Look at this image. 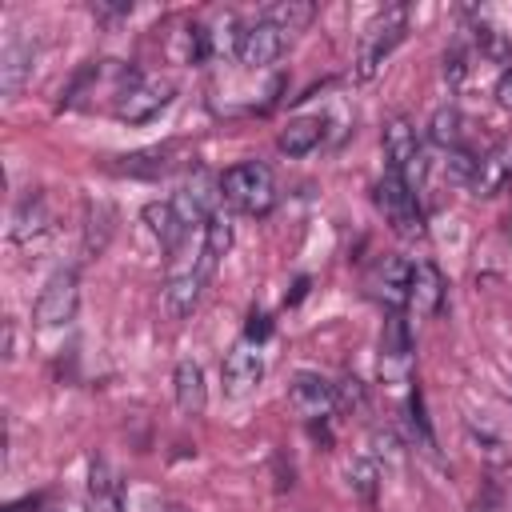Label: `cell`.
I'll list each match as a JSON object with an SVG mask.
<instances>
[{"mask_svg":"<svg viewBox=\"0 0 512 512\" xmlns=\"http://www.w3.org/2000/svg\"><path fill=\"white\" fill-rule=\"evenodd\" d=\"M408 32V4H388L380 8L364 32H360V44H356V80H372L380 72V64L396 52V44L404 40Z\"/></svg>","mask_w":512,"mask_h":512,"instance_id":"1","label":"cell"},{"mask_svg":"<svg viewBox=\"0 0 512 512\" xmlns=\"http://www.w3.org/2000/svg\"><path fill=\"white\" fill-rule=\"evenodd\" d=\"M220 192L244 216H268L276 204V176L260 160H240L220 176Z\"/></svg>","mask_w":512,"mask_h":512,"instance_id":"2","label":"cell"},{"mask_svg":"<svg viewBox=\"0 0 512 512\" xmlns=\"http://www.w3.org/2000/svg\"><path fill=\"white\" fill-rule=\"evenodd\" d=\"M372 200H376V208H380L384 224H388L396 236H404V240L424 236L420 192H416L408 180H400L396 172H384V176L376 180V188H372Z\"/></svg>","mask_w":512,"mask_h":512,"instance_id":"3","label":"cell"},{"mask_svg":"<svg viewBox=\"0 0 512 512\" xmlns=\"http://www.w3.org/2000/svg\"><path fill=\"white\" fill-rule=\"evenodd\" d=\"M176 96V84L168 76L156 72H132V80L124 84V92L112 104V116L124 124H144L152 116H160Z\"/></svg>","mask_w":512,"mask_h":512,"instance_id":"4","label":"cell"},{"mask_svg":"<svg viewBox=\"0 0 512 512\" xmlns=\"http://www.w3.org/2000/svg\"><path fill=\"white\" fill-rule=\"evenodd\" d=\"M384 156H388V172H396L400 180H408L420 192L428 160H424V144H420V136H416L408 116H392L384 124Z\"/></svg>","mask_w":512,"mask_h":512,"instance_id":"5","label":"cell"},{"mask_svg":"<svg viewBox=\"0 0 512 512\" xmlns=\"http://www.w3.org/2000/svg\"><path fill=\"white\" fill-rule=\"evenodd\" d=\"M80 308V276L76 268H60L44 280L36 304H32V320L40 328H64Z\"/></svg>","mask_w":512,"mask_h":512,"instance_id":"6","label":"cell"},{"mask_svg":"<svg viewBox=\"0 0 512 512\" xmlns=\"http://www.w3.org/2000/svg\"><path fill=\"white\" fill-rule=\"evenodd\" d=\"M204 284H208V276H204V268H200V252H196V256H188L184 248L172 252V264H168V288H164V304H168V312H172L176 320H184V316L200 304Z\"/></svg>","mask_w":512,"mask_h":512,"instance_id":"7","label":"cell"},{"mask_svg":"<svg viewBox=\"0 0 512 512\" xmlns=\"http://www.w3.org/2000/svg\"><path fill=\"white\" fill-rule=\"evenodd\" d=\"M284 48H288V36L264 16L244 24L240 36H236V56H240L244 68H268V64H276L284 56Z\"/></svg>","mask_w":512,"mask_h":512,"instance_id":"8","label":"cell"},{"mask_svg":"<svg viewBox=\"0 0 512 512\" xmlns=\"http://www.w3.org/2000/svg\"><path fill=\"white\" fill-rule=\"evenodd\" d=\"M220 200H224V192H220V180L212 176V172H204V168H196L192 176H188V184L176 192V212H180V220L192 228V224H208L216 212H220Z\"/></svg>","mask_w":512,"mask_h":512,"instance_id":"9","label":"cell"},{"mask_svg":"<svg viewBox=\"0 0 512 512\" xmlns=\"http://www.w3.org/2000/svg\"><path fill=\"white\" fill-rule=\"evenodd\" d=\"M288 404L304 420H324L336 412V384H328L316 372H296L288 384Z\"/></svg>","mask_w":512,"mask_h":512,"instance_id":"10","label":"cell"},{"mask_svg":"<svg viewBox=\"0 0 512 512\" xmlns=\"http://www.w3.org/2000/svg\"><path fill=\"white\" fill-rule=\"evenodd\" d=\"M184 156H188V144H180V140H164V144H152V148H140V152H128V156H120L116 172H124V176H148V180H156V176H168V172H176V168L184 164Z\"/></svg>","mask_w":512,"mask_h":512,"instance_id":"11","label":"cell"},{"mask_svg":"<svg viewBox=\"0 0 512 512\" xmlns=\"http://www.w3.org/2000/svg\"><path fill=\"white\" fill-rule=\"evenodd\" d=\"M472 192L476 196H500L508 184H512V136L496 140L472 168Z\"/></svg>","mask_w":512,"mask_h":512,"instance_id":"12","label":"cell"},{"mask_svg":"<svg viewBox=\"0 0 512 512\" xmlns=\"http://www.w3.org/2000/svg\"><path fill=\"white\" fill-rule=\"evenodd\" d=\"M260 380H264V356H260V344L240 340V344L224 356V392H228V396H248Z\"/></svg>","mask_w":512,"mask_h":512,"instance_id":"13","label":"cell"},{"mask_svg":"<svg viewBox=\"0 0 512 512\" xmlns=\"http://www.w3.org/2000/svg\"><path fill=\"white\" fill-rule=\"evenodd\" d=\"M412 316H436L444 308V276L436 264L428 260H416L412 264V276H408V304H404Z\"/></svg>","mask_w":512,"mask_h":512,"instance_id":"14","label":"cell"},{"mask_svg":"<svg viewBox=\"0 0 512 512\" xmlns=\"http://www.w3.org/2000/svg\"><path fill=\"white\" fill-rule=\"evenodd\" d=\"M28 80H32V44L20 32H12L0 48V92L20 96Z\"/></svg>","mask_w":512,"mask_h":512,"instance_id":"15","label":"cell"},{"mask_svg":"<svg viewBox=\"0 0 512 512\" xmlns=\"http://www.w3.org/2000/svg\"><path fill=\"white\" fill-rule=\"evenodd\" d=\"M408 276H412V264L400 260V256H388V260H380V264L372 268L368 284H372V292H376L388 308H404V304H408Z\"/></svg>","mask_w":512,"mask_h":512,"instance_id":"16","label":"cell"},{"mask_svg":"<svg viewBox=\"0 0 512 512\" xmlns=\"http://www.w3.org/2000/svg\"><path fill=\"white\" fill-rule=\"evenodd\" d=\"M144 224H148V232L160 240V248L172 256V252H180L184 248V236H188V224L180 220V212H176V204L172 200H160V204H144Z\"/></svg>","mask_w":512,"mask_h":512,"instance_id":"17","label":"cell"},{"mask_svg":"<svg viewBox=\"0 0 512 512\" xmlns=\"http://www.w3.org/2000/svg\"><path fill=\"white\" fill-rule=\"evenodd\" d=\"M172 392L184 416H200L208 408V384H204V368L196 360H180L172 372Z\"/></svg>","mask_w":512,"mask_h":512,"instance_id":"18","label":"cell"},{"mask_svg":"<svg viewBox=\"0 0 512 512\" xmlns=\"http://www.w3.org/2000/svg\"><path fill=\"white\" fill-rule=\"evenodd\" d=\"M88 504L92 512H124V492H120V480L112 476V468L104 460L92 456L88 464Z\"/></svg>","mask_w":512,"mask_h":512,"instance_id":"19","label":"cell"},{"mask_svg":"<svg viewBox=\"0 0 512 512\" xmlns=\"http://www.w3.org/2000/svg\"><path fill=\"white\" fill-rule=\"evenodd\" d=\"M320 140H324V116H292L276 136L280 152L288 156H308Z\"/></svg>","mask_w":512,"mask_h":512,"instance_id":"20","label":"cell"},{"mask_svg":"<svg viewBox=\"0 0 512 512\" xmlns=\"http://www.w3.org/2000/svg\"><path fill=\"white\" fill-rule=\"evenodd\" d=\"M412 356V332H408V320L400 308H388V320H384V336H380V364L384 368H400L408 364Z\"/></svg>","mask_w":512,"mask_h":512,"instance_id":"21","label":"cell"},{"mask_svg":"<svg viewBox=\"0 0 512 512\" xmlns=\"http://www.w3.org/2000/svg\"><path fill=\"white\" fill-rule=\"evenodd\" d=\"M228 248H232V224H228V216L224 212H216L208 224H204V240H200V268H204V276L212 280V272H216V264L228 256Z\"/></svg>","mask_w":512,"mask_h":512,"instance_id":"22","label":"cell"},{"mask_svg":"<svg viewBox=\"0 0 512 512\" xmlns=\"http://www.w3.org/2000/svg\"><path fill=\"white\" fill-rule=\"evenodd\" d=\"M48 224H52V216H48L44 196H24L20 208H16V216H12V240L16 244H28V240L44 236Z\"/></svg>","mask_w":512,"mask_h":512,"instance_id":"23","label":"cell"},{"mask_svg":"<svg viewBox=\"0 0 512 512\" xmlns=\"http://www.w3.org/2000/svg\"><path fill=\"white\" fill-rule=\"evenodd\" d=\"M428 136H432V144H440V148H448V156L452 152H468L464 148V116H460V108H436V116H432V124H428Z\"/></svg>","mask_w":512,"mask_h":512,"instance_id":"24","label":"cell"},{"mask_svg":"<svg viewBox=\"0 0 512 512\" xmlns=\"http://www.w3.org/2000/svg\"><path fill=\"white\" fill-rule=\"evenodd\" d=\"M312 16H316V8H312L308 0H280V4H272V8L264 12V20H272L288 40H292L296 32H304V28L312 24Z\"/></svg>","mask_w":512,"mask_h":512,"instance_id":"25","label":"cell"},{"mask_svg":"<svg viewBox=\"0 0 512 512\" xmlns=\"http://www.w3.org/2000/svg\"><path fill=\"white\" fill-rule=\"evenodd\" d=\"M472 32H476V44H480V52H484L488 60L512 68V36H508L500 24H492V20H476Z\"/></svg>","mask_w":512,"mask_h":512,"instance_id":"26","label":"cell"},{"mask_svg":"<svg viewBox=\"0 0 512 512\" xmlns=\"http://www.w3.org/2000/svg\"><path fill=\"white\" fill-rule=\"evenodd\" d=\"M112 208L104 204V200H96V204H88V224H84V248L88 252H100L104 244H108V236H112Z\"/></svg>","mask_w":512,"mask_h":512,"instance_id":"27","label":"cell"},{"mask_svg":"<svg viewBox=\"0 0 512 512\" xmlns=\"http://www.w3.org/2000/svg\"><path fill=\"white\" fill-rule=\"evenodd\" d=\"M376 476H380V472H376V464H372V460H352V464H348V484H352L364 500H372V496H376Z\"/></svg>","mask_w":512,"mask_h":512,"instance_id":"28","label":"cell"},{"mask_svg":"<svg viewBox=\"0 0 512 512\" xmlns=\"http://www.w3.org/2000/svg\"><path fill=\"white\" fill-rule=\"evenodd\" d=\"M492 96H496V104H500V108H508V112H512V68H504V72L496 76Z\"/></svg>","mask_w":512,"mask_h":512,"instance_id":"29","label":"cell"},{"mask_svg":"<svg viewBox=\"0 0 512 512\" xmlns=\"http://www.w3.org/2000/svg\"><path fill=\"white\" fill-rule=\"evenodd\" d=\"M444 76H448L452 84H456V80L464 76V56H460V48H452V52L444 56Z\"/></svg>","mask_w":512,"mask_h":512,"instance_id":"30","label":"cell"},{"mask_svg":"<svg viewBox=\"0 0 512 512\" xmlns=\"http://www.w3.org/2000/svg\"><path fill=\"white\" fill-rule=\"evenodd\" d=\"M100 16H132V4H96Z\"/></svg>","mask_w":512,"mask_h":512,"instance_id":"31","label":"cell"},{"mask_svg":"<svg viewBox=\"0 0 512 512\" xmlns=\"http://www.w3.org/2000/svg\"><path fill=\"white\" fill-rule=\"evenodd\" d=\"M52 512H88V508H84L80 500H64V504H56Z\"/></svg>","mask_w":512,"mask_h":512,"instance_id":"32","label":"cell"},{"mask_svg":"<svg viewBox=\"0 0 512 512\" xmlns=\"http://www.w3.org/2000/svg\"><path fill=\"white\" fill-rule=\"evenodd\" d=\"M8 512H24V504H12V508H8Z\"/></svg>","mask_w":512,"mask_h":512,"instance_id":"33","label":"cell"},{"mask_svg":"<svg viewBox=\"0 0 512 512\" xmlns=\"http://www.w3.org/2000/svg\"><path fill=\"white\" fill-rule=\"evenodd\" d=\"M168 512H184V508H168Z\"/></svg>","mask_w":512,"mask_h":512,"instance_id":"34","label":"cell"}]
</instances>
